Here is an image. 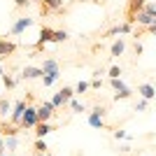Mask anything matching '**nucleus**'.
Masks as SVG:
<instances>
[{"mask_svg":"<svg viewBox=\"0 0 156 156\" xmlns=\"http://www.w3.org/2000/svg\"><path fill=\"white\" fill-rule=\"evenodd\" d=\"M144 2L147 0H126V9H124L126 23H135V16H137V12L144 9Z\"/></svg>","mask_w":156,"mask_h":156,"instance_id":"obj_1","label":"nucleus"},{"mask_svg":"<svg viewBox=\"0 0 156 156\" xmlns=\"http://www.w3.org/2000/svg\"><path fill=\"white\" fill-rule=\"evenodd\" d=\"M40 124V119H37V107H33V105H28L26 107V112H23V117H21V128L23 130H30V128H35V126Z\"/></svg>","mask_w":156,"mask_h":156,"instance_id":"obj_2","label":"nucleus"},{"mask_svg":"<svg viewBox=\"0 0 156 156\" xmlns=\"http://www.w3.org/2000/svg\"><path fill=\"white\" fill-rule=\"evenodd\" d=\"M105 114H107V107H100V105H98L93 112H89V126H93V128H98V130L107 128V126H105Z\"/></svg>","mask_w":156,"mask_h":156,"instance_id":"obj_3","label":"nucleus"},{"mask_svg":"<svg viewBox=\"0 0 156 156\" xmlns=\"http://www.w3.org/2000/svg\"><path fill=\"white\" fill-rule=\"evenodd\" d=\"M54 37H56V30L49 26H42L40 28V37H37V44H35V49H33V56L37 51H42V47L47 44V42H54Z\"/></svg>","mask_w":156,"mask_h":156,"instance_id":"obj_4","label":"nucleus"},{"mask_svg":"<svg viewBox=\"0 0 156 156\" xmlns=\"http://www.w3.org/2000/svg\"><path fill=\"white\" fill-rule=\"evenodd\" d=\"M72 96H75V89H72V86H63V89H61L58 93H56V96L51 98V103H54V107H56V110H58V107H63V105H68L72 100Z\"/></svg>","mask_w":156,"mask_h":156,"instance_id":"obj_5","label":"nucleus"},{"mask_svg":"<svg viewBox=\"0 0 156 156\" xmlns=\"http://www.w3.org/2000/svg\"><path fill=\"white\" fill-rule=\"evenodd\" d=\"M40 2V14L47 16L49 12H65L63 0H37Z\"/></svg>","mask_w":156,"mask_h":156,"instance_id":"obj_6","label":"nucleus"},{"mask_svg":"<svg viewBox=\"0 0 156 156\" xmlns=\"http://www.w3.org/2000/svg\"><path fill=\"white\" fill-rule=\"evenodd\" d=\"M28 105H30L28 100H16V103H14L12 114H9V121H12V124H16V126L21 124V117H23V112H26Z\"/></svg>","mask_w":156,"mask_h":156,"instance_id":"obj_7","label":"nucleus"},{"mask_svg":"<svg viewBox=\"0 0 156 156\" xmlns=\"http://www.w3.org/2000/svg\"><path fill=\"white\" fill-rule=\"evenodd\" d=\"M54 114H56V107H54L51 100H44V103L37 107V119H40V121H49Z\"/></svg>","mask_w":156,"mask_h":156,"instance_id":"obj_8","label":"nucleus"},{"mask_svg":"<svg viewBox=\"0 0 156 156\" xmlns=\"http://www.w3.org/2000/svg\"><path fill=\"white\" fill-rule=\"evenodd\" d=\"M33 23H35V19H28V16H19V19L12 23V30H9V33H12V35H21V33L28 30Z\"/></svg>","mask_w":156,"mask_h":156,"instance_id":"obj_9","label":"nucleus"},{"mask_svg":"<svg viewBox=\"0 0 156 156\" xmlns=\"http://www.w3.org/2000/svg\"><path fill=\"white\" fill-rule=\"evenodd\" d=\"M42 72L58 79L61 77V65H58V61H56V58H44V63H42Z\"/></svg>","mask_w":156,"mask_h":156,"instance_id":"obj_10","label":"nucleus"},{"mask_svg":"<svg viewBox=\"0 0 156 156\" xmlns=\"http://www.w3.org/2000/svg\"><path fill=\"white\" fill-rule=\"evenodd\" d=\"M21 130H23V128L16 126V124H12V121H0V135H2V137H12V135L16 137Z\"/></svg>","mask_w":156,"mask_h":156,"instance_id":"obj_11","label":"nucleus"},{"mask_svg":"<svg viewBox=\"0 0 156 156\" xmlns=\"http://www.w3.org/2000/svg\"><path fill=\"white\" fill-rule=\"evenodd\" d=\"M14 51H16V42H12V40H7V37H0V58L12 56Z\"/></svg>","mask_w":156,"mask_h":156,"instance_id":"obj_12","label":"nucleus"},{"mask_svg":"<svg viewBox=\"0 0 156 156\" xmlns=\"http://www.w3.org/2000/svg\"><path fill=\"white\" fill-rule=\"evenodd\" d=\"M42 75H44L42 68H35V65H26V68L21 70V77L23 79H40Z\"/></svg>","mask_w":156,"mask_h":156,"instance_id":"obj_13","label":"nucleus"},{"mask_svg":"<svg viewBox=\"0 0 156 156\" xmlns=\"http://www.w3.org/2000/svg\"><path fill=\"white\" fill-rule=\"evenodd\" d=\"M51 130H54V126L49 124V121H40V124L35 126V137H47Z\"/></svg>","mask_w":156,"mask_h":156,"instance_id":"obj_14","label":"nucleus"},{"mask_svg":"<svg viewBox=\"0 0 156 156\" xmlns=\"http://www.w3.org/2000/svg\"><path fill=\"white\" fill-rule=\"evenodd\" d=\"M137 93L144 98V100H151V98H156V89L151 84H140L137 86Z\"/></svg>","mask_w":156,"mask_h":156,"instance_id":"obj_15","label":"nucleus"},{"mask_svg":"<svg viewBox=\"0 0 156 156\" xmlns=\"http://www.w3.org/2000/svg\"><path fill=\"white\" fill-rule=\"evenodd\" d=\"M135 21L140 23V26H151V23H156V19L151 16V14H147L142 9V12H137V16H135Z\"/></svg>","mask_w":156,"mask_h":156,"instance_id":"obj_16","label":"nucleus"},{"mask_svg":"<svg viewBox=\"0 0 156 156\" xmlns=\"http://www.w3.org/2000/svg\"><path fill=\"white\" fill-rule=\"evenodd\" d=\"M124 49H126V42L121 37L117 40V42H112V47H110V54L112 56H121V54H124Z\"/></svg>","mask_w":156,"mask_h":156,"instance_id":"obj_17","label":"nucleus"},{"mask_svg":"<svg viewBox=\"0 0 156 156\" xmlns=\"http://www.w3.org/2000/svg\"><path fill=\"white\" fill-rule=\"evenodd\" d=\"M12 105H9V100L7 98H0V117H7V114H12Z\"/></svg>","mask_w":156,"mask_h":156,"instance_id":"obj_18","label":"nucleus"},{"mask_svg":"<svg viewBox=\"0 0 156 156\" xmlns=\"http://www.w3.org/2000/svg\"><path fill=\"white\" fill-rule=\"evenodd\" d=\"M130 93H133V91H130L128 86H126V89H121V91H117V93H114V100H117V103H119V100H128V98H130Z\"/></svg>","mask_w":156,"mask_h":156,"instance_id":"obj_19","label":"nucleus"},{"mask_svg":"<svg viewBox=\"0 0 156 156\" xmlns=\"http://www.w3.org/2000/svg\"><path fill=\"white\" fill-rule=\"evenodd\" d=\"M33 149H35V154H40V151H47V142H44V137H37V140L33 142Z\"/></svg>","mask_w":156,"mask_h":156,"instance_id":"obj_20","label":"nucleus"},{"mask_svg":"<svg viewBox=\"0 0 156 156\" xmlns=\"http://www.w3.org/2000/svg\"><path fill=\"white\" fill-rule=\"evenodd\" d=\"M2 84H5V89H14V86H16V79L5 72V75H2Z\"/></svg>","mask_w":156,"mask_h":156,"instance_id":"obj_21","label":"nucleus"},{"mask_svg":"<svg viewBox=\"0 0 156 156\" xmlns=\"http://www.w3.org/2000/svg\"><path fill=\"white\" fill-rule=\"evenodd\" d=\"M110 84H112V89H114V91H121V89H126V84L121 82V77H114V79H110Z\"/></svg>","mask_w":156,"mask_h":156,"instance_id":"obj_22","label":"nucleus"},{"mask_svg":"<svg viewBox=\"0 0 156 156\" xmlns=\"http://www.w3.org/2000/svg\"><path fill=\"white\" fill-rule=\"evenodd\" d=\"M68 105H70V110H72V112H77V114H82V112L86 110L84 105H82V103H77V100H70Z\"/></svg>","mask_w":156,"mask_h":156,"instance_id":"obj_23","label":"nucleus"},{"mask_svg":"<svg viewBox=\"0 0 156 156\" xmlns=\"http://www.w3.org/2000/svg\"><path fill=\"white\" fill-rule=\"evenodd\" d=\"M107 75H110V79H114V77H121V68H119V65H112L110 70H107Z\"/></svg>","mask_w":156,"mask_h":156,"instance_id":"obj_24","label":"nucleus"},{"mask_svg":"<svg viewBox=\"0 0 156 156\" xmlns=\"http://www.w3.org/2000/svg\"><path fill=\"white\" fill-rule=\"evenodd\" d=\"M89 89H91L89 82H79V84L75 86V93H84V91H89Z\"/></svg>","mask_w":156,"mask_h":156,"instance_id":"obj_25","label":"nucleus"},{"mask_svg":"<svg viewBox=\"0 0 156 156\" xmlns=\"http://www.w3.org/2000/svg\"><path fill=\"white\" fill-rule=\"evenodd\" d=\"M68 37H70V35H68V30H56V37H54V42H65Z\"/></svg>","mask_w":156,"mask_h":156,"instance_id":"obj_26","label":"nucleus"},{"mask_svg":"<svg viewBox=\"0 0 156 156\" xmlns=\"http://www.w3.org/2000/svg\"><path fill=\"white\" fill-rule=\"evenodd\" d=\"M144 12L151 14V16L156 19V5H154V2H144Z\"/></svg>","mask_w":156,"mask_h":156,"instance_id":"obj_27","label":"nucleus"},{"mask_svg":"<svg viewBox=\"0 0 156 156\" xmlns=\"http://www.w3.org/2000/svg\"><path fill=\"white\" fill-rule=\"evenodd\" d=\"M5 147H7V149H16V137H5Z\"/></svg>","mask_w":156,"mask_h":156,"instance_id":"obj_28","label":"nucleus"},{"mask_svg":"<svg viewBox=\"0 0 156 156\" xmlns=\"http://www.w3.org/2000/svg\"><path fill=\"white\" fill-rule=\"evenodd\" d=\"M54 82H56V77H51V75H42V84H44V86H51Z\"/></svg>","mask_w":156,"mask_h":156,"instance_id":"obj_29","label":"nucleus"},{"mask_svg":"<svg viewBox=\"0 0 156 156\" xmlns=\"http://www.w3.org/2000/svg\"><path fill=\"white\" fill-rule=\"evenodd\" d=\"M30 5V0H14V7L16 9H23V7H28Z\"/></svg>","mask_w":156,"mask_h":156,"instance_id":"obj_30","label":"nucleus"},{"mask_svg":"<svg viewBox=\"0 0 156 156\" xmlns=\"http://www.w3.org/2000/svg\"><path fill=\"white\" fill-rule=\"evenodd\" d=\"M100 86H103V79H100V77H93L91 79V89H100Z\"/></svg>","mask_w":156,"mask_h":156,"instance_id":"obj_31","label":"nucleus"},{"mask_svg":"<svg viewBox=\"0 0 156 156\" xmlns=\"http://www.w3.org/2000/svg\"><path fill=\"white\" fill-rule=\"evenodd\" d=\"M135 110H137V112H144V110H147V100H144V98L135 105Z\"/></svg>","mask_w":156,"mask_h":156,"instance_id":"obj_32","label":"nucleus"},{"mask_svg":"<svg viewBox=\"0 0 156 156\" xmlns=\"http://www.w3.org/2000/svg\"><path fill=\"white\" fill-rule=\"evenodd\" d=\"M5 149H7V147H5V137L0 135V156H5Z\"/></svg>","mask_w":156,"mask_h":156,"instance_id":"obj_33","label":"nucleus"},{"mask_svg":"<svg viewBox=\"0 0 156 156\" xmlns=\"http://www.w3.org/2000/svg\"><path fill=\"white\" fill-rule=\"evenodd\" d=\"M114 137H117V140H124V137H128V135H126L124 130H114Z\"/></svg>","mask_w":156,"mask_h":156,"instance_id":"obj_34","label":"nucleus"},{"mask_svg":"<svg viewBox=\"0 0 156 156\" xmlns=\"http://www.w3.org/2000/svg\"><path fill=\"white\" fill-rule=\"evenodd\" d=\"M133 49H135V56H140V54H142V44H140V42H135V47H133Z\"/></svg>","mask_w":156,"mask_h":156,"instance_id":"obj_35","label":"nucleus"},{"mask_svg":"<svg viewBox=\"0 0 156 156\" xmlns=\"http://www.w3.org/2000/svg\"><path fill=\"white\" fill-rule=\"evenodd\" d=\"M35 156H51V154H47V151H40V154H35Z\"/></svg>","mask_w":156,"mask_h":156,"instance_id":"obj_36","label":"nucleus"},{"mask_svg":"<svg viewBox=\"0 0 156 156\" xmlns=\"http://www.w3.org/2000/svg\"><path fill=\"white\" fill-rule=\"evenodd\" d=\"M0 75H5V70H2V65H0Z\"/></svg>","mask_w":156,"mask_h":156,"instance_id":"obj_37","label":"nucleus"},{"mask_svg":"<svg viewBox=\"0 0 156 156\" xmlns=\"http://www.w3.org/2000/svg\"><path fill=\"white\" fill-rule=\"evenodd\" d=\"M91 2H98V5H103V2H100V0H91Z\"/></svg>","mask_w":156,"mask_h":156,"instance_id":"obj_38","label":"nucleus"},{"mask_svg":"<svg viewBox=\"0 0 156 156\" xmlns=\"http://www.w3.org/2000/svg\"><path fill=\"white\" fill-rule=\"evenodd\" d=\"M72 2H75V0H72Z\"/></svg>","mask_w":156,"mask_h":156,"instance_id":"obj_39","label":"nucleus"}]
</instances>
